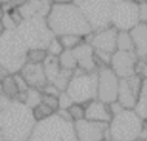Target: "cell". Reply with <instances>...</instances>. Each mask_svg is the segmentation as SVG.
Returning <instances> with one entry per match:
<instances>
[{
	"instance_id": "cell-1",
	"label": "cell",
	"mask_w": 147,
	"mask_h": 141,
	"mask_svg": "<svg viewBox=\"0 0 147 141\" xmlns=\"http://www.w3.org/2000/svg\"><path fill=\"white\" fill-rule=\"evenodd\" d=\"M32 109L17 100L0 94V139L3 141H29L36 126Z\"/></svg>"
},
{
	"instance_id": "cell-2",
	"label": "cell",
	"mask_w": 147,
	"mask_h": 141,
	"mask_svg": "<svg viewBox=\"0 0 147 141\" xmlns=\"http://www.w3.org/2000/svg\"><path fill=\"white\" fill-rule=\"evenodd\" d=\"M45 19L49 30L57 37L78 34L86 38L93 32L83 11L75 2L51 3Z\"/></svg>"
},
{
	"instance_id": "cell-3",
	"label": "cell",
	"mask_w": 147,
	"mask_h": 141,
	"mask_svg": "<svg viewBox=\"0 0 147 141\" xmlns=\"http://www.w3.org/2000/svg\"><path fill=\"white\" fill-rule=\"evenodd\" d=\"M26 50L28 47L16 30H5L0 36V65L9 73L21 70L26 62Z\"/></svg>"
},
{
	"instance_id": "cell-4",
	"label": "cell",
	"mask_w": 147,
	"mask_h": 141,
	"mask_svg": "<svg viewBox=\"0 0 147 141\" xmlns=\"http://www.w3.org/2000/svg\"><path fill=\"white\" fill-rule=\"evenodd\" d=\"M29 141H78L74 123L63 119L57 113L39 120L32 131Z\"/></svg>"
},
{
	"instance_id": "cell-5",
	"label": "cell",
	"mask_w": 147,
	"mask_h": 141,
	"mask_svg": "<svg viewBox=\"0 0 147 141\" xmlns=\"http://www.w3.org/2000/svg\"><path fill=\"white\" fill-rule=\"evenodd\" d=\"M144 119L140 118L133 109H122L115 113L108 123L109 140L133 141L140 138Z\"/></svg>"
},
{
	"instance_id": "cell-6",
	"label": "cell",
	"mask_w": 147,
	"mask_h": 141,
	"mask_svg": "<svg viewBox=\"0 0 147 141\" xmlns=\"http://www.w3.org/2000/svg\"><path fill=\"white\" fill-rule=\"evenodd\" d=\"M15 30L24 41L28 49L29 48L46 49L49 40L54 37L53 32L49 30L46 23L45 17L42 16H32L24 18Z\"/></svg>"
},
{
	"instance_id": "cell-7",
	"label": "cell",
	"mask_w": 147,
	"mask_h": 141,
	"mask_svg": "<svg viewBox=\"0 0 147 141\" xmlns=\"http://www.w3.org/2000/svg\"><path fill=\"white\" fill-rule=\"evenodd\" d=\"M64 91L76 103L85 104L96 99V71L87 72L76 69Z\"/></svg>"
},
{
	"instance_id": "cell-8",
	"label": "cell",
	"mask_w": 147,
	"mask_h": 141,
	"mask_svg": "<svg viewBox=\"0 0 147 141\" xmlns=\"http://www.w3.org/2000/svg\"><path fill=\"white\" fill-rule=\"evenodd\" d=\"M80 8L93 31L110 25L113 0H74Z\"/></svg>"
},
{
	"instance_id": "cell-9",
	"label": "cell",
	"mask_w": 147,
	"mask_h": 141,
	"mask_svg": "<svg viewBox=\"0 0 147 141\" xmlns=\"http://www.w3.org/2000/svg\"><path fill=\"white\" fill-rule=\"evenodd\" d=\"M139 23V10L136 1L123 0L113 3L110 25L118 31H130Z\"/></svg>"
},
{
	"instance_id": "cell-10",
	"label": "cell",
	"mask_w": 147,
	"mask_h": 141,
	"mask_svg": "<svg viewBox=\"0 0 147 141\" xmlns=\"http://www.w3.org/2000/svg\"><path fill=\"white\" fill-rule=\"evenodd\" d=\"M118 83H119V78L110 69L109 65L98 68L96 69V99L108 104L117 101Z\"/></svg>"
},
{
	"instance_id": "cell-11",
	"label": "cell",
	"mask_w": 147,
	"mask_h": 141,
	"mask_svg": "<svg viewBox=\"0 0 147 141\" xmlns=\"http://www.w3.org/2000/svg\"><path fill=\"white\" fill-rule=\"evenodd\" d=\"M74 130L78 141H108V124L93 122L86 118L74 122Z\"/></svg>"
},
{
	"instance_id": "cell-12",
	"label": "cell",
	"mask_w": 147,
	"mask_h": 141,
	"mask_svg": "<svg viewBox=\"0 0 147 141\" xmlns=\"http://www.w3.org/2000/svg\"><path fill=\"white\" fill-rule=\"evenodd\" d=\"M142 83L141 76L134 73L126 78H119L118 91H117V102L125 109H133L140 86Z\"/></svg>"
},
{
	"instance_id": "cell-13",
	"label": "cell",
	"mask_w": 147,
	"mask_h": 141,
	"mask_svg": "<svg viewBox=\"0 0 147 141\" xmlns=\"http://www.w3.org/2000/svg\"><path fill=\"white\" fill-rule=\"evenodd\" d=\"M138 58L134 52L115 50L111 54L109 66L118 78H126L137 73Z\"/></svg>"
},
{
	"instance_id": "cell-14",
	"label": "cell",
	"mask_w": 147,
	"mask_h": 141,
	"mask_svg": "<svg viewBox=\"0 0 147 141\" xmlns=\"http://www.w3.org/2000/svg\"><path fill=\"white\" fill-rule=\"evenodd\" d=\"M118 30L113 25L93 31L85 38L87 42L94 48V50H101L107 53H114L116 50V38Z\"/></svg>"
},
{
	"instance_id": "cell-15",
	"label": "cell",
	"mask_w": 147,
	"mask_h": 141,
	"mask_svg": "<svg viewBox=\"0 0 147 141\" xmlns=\"http://www.w3.org/2000/svg\"><path fill=\"white\" fill-rule=\"evenodd\" d=\"M42 66L47 81L55 85L60 91H64L72 72L62 69L59 63V58L51 55H47V57L42 62Z\"/></svg>"
},
{
	"instance_id": "cell-16",
	"label": "cell",
	"mask_w": 147,
	"mask_h": 141,
	"mask_svg": "<svg viewBox=\"0 0 147 141\" xmlns=\"http://www.w3.org/2000/svg\"><path fill=\"white\" fill-rule=\"evenodd\" d=\"M18 72L31 88L41 91L48 83L44 71L42 63L25 62Z\"/></svg>"
},
{
	"instance_id": "cell-17",
	"label": "cell",
	"mask_w": 147,
	"mask_h": 141,
	"mask_svg": "<svg viewBox=\"0 0 147 141\" xmlns=\"http://www.w3.org/2000/svg\"><path fill=\"white\" fill-rule=\"evenodd\" d=\"M74 57L77 63V69L92 72L96 71L98 66L95 63V56H94V48L91 46L90 42L84 40L82 44H79L77 47L71 49Z\"/></svg>"
},
{
	"instance_id": "cell-18",
	"label": "cell",
	"mask_w": 147,
	"mask_h": 141,
	"mask_svg": "<svg viewBox=\"0 0 147 141\" xmlns=\"http://www.w3.org/2000/svg\"><path fill=\"white\" fill-rule=\"evenodd\" d=\"M84 108H85V118L93 122L108 124L113 117L109 104L98 99H93L90 102L85 103Z\"/></svg>"
},
{
	"instance_id": "cell-19",
	"label": "cell",
	"mask_w": 147,
	"mask_h": 141,
	"mask_svg": "<svg viewBox=\"0 0 147 141\" xmlns=\"http://www.w3.org/2000/svg\"><path fill=\"white\" fill-rule=\"evenodd\" d=\"M133 41V52L138 61H147V24L140 22L130 30Z\"/></svg>"
},
{
	"instance_id": "cell-20",
	"label": "cell",
	"mask_w": 147,
	"mask_h": 141,
	"mask_svg": "<svg viewBox=\"0 0 147 141\" xmlns=\"http://www.w3.org/2000/svg\"><path fill=\"white\" fill-rule=\"evenodd\" d=\"M133 110L140 118H142L144 120L147 119V79L142 78V83H141L140 91L138 93Z\"/></svg>"
},
{
	"instance_id": "cell-21",
	"label": "cell",
	"mask_w": 147,
	"mask_h": 141,
	"mask_svg": "<svg viewBox=\"0 0 147 141\" xmlns=\"http://www.w3.org/2000/svg\"><path fill=\"white\" fill-rule=\"evenodd\" d=\"M0 94L6 96L9 100H17L18 88H17V85H16L13 73L7 75L0 81Z\"/></svg>"
},
{
	"instance_id": "cell-22",
	"label": "cell",
	"mask_w": 147,
	"mask_h": 141,
	"mask_svg": "<svg viewBox=\"0 0 147 141\" xmlns=\"http://www.w3.org/2000/svg\"><path fill=\"white\" fill-rule=\"evenodd\" d=\"M116 50L133 52V41L130 31H118L116 38Z\"/></svg>"
},
{
	"instance_id": "cell-23",
	"label": "cell",
	"mask_w": 147,
	"mask_h": 141,
	"mask_svg": "<svg viewBox=\"0 0 147 141\" xmlns=\"http://www.w3.org/2000/svg\"><path fill=\"white\" fill-rule=\"evenodd\" d=\"M57 58H59V63H60V65H61L62 69L68 70V71H71V72H74L77 69V63H76V60H75L74 54H72L71 50L64 49L59 55Z\"/></svg>"
},
{
	"instance_id": "cell-24",
	"label": "cell",
	"mask_w": 147,
	"mask_h": 141,
	"mask_svg": "<svg viewBox=\"0 0 147 141\" xmlns=\"http://www.w3.org/2000/svg\"><path fill=\"white\" fill-rule=\"evenodd\" d=\"M59 39L64 49L71 50L75 47H77L79 44H82L85 40V37L78 34H63V36H59Z\"/></svg>"
},
{
	"instance_id": "cell-25",
	"label": "cell",
	"mask_w": 147,
	"mask_h": 141,
	"mask_svg": "<svg viewBox=\"0 0 147 141\" xmlns=\"http://www.w3.org/2000/svg\"><path fill=\"white\" fill-rule=\"evenodd\" d=\"M32 113H33V117H34L36 122H39V120H42V119H46V118L51 117L52 115L55 113V111L40 101L38 104H36L32 108Z\"/></svg>"
},
{
	"instance_id": "cell-26",
	"label": "cell",
	"mask_w": 147,
	"mask_h": 141,
	"mask_svg": "<svg viewBox=\"0 0 147 141\" xmlns=\"http://www.w3.org/2000/svg\"><path fill=\"white\" fill-rule=\"evenodd\" d=\"M46 57L47 52L45 48H29L26 50V62L42 63Z\"/></svg>"
},
{
	"instance_id": "cell-27",
	"label": "cell",
	"mask_w": 147,
	"mask_h": 141,
	"mask_svg": "<svg viewBox=\"0 0 147 141\" xmlns=\"http://www.w3.org/2000/svg\"><path fill=\"white\" fill-rule=\"evenodd\" d=\"M63 50H64V48H63V46H62V44H61V41H60V39H59L57 36H54V37L49 40V42H48V45H47V47H46L47 55H51V56H56V57H59V55H60Z\"/></svg>"
},
{
	"instance_id": "cell-28",
	"label": "cell",
	"mask_w": 147,
	"mask_h": 141,
	"mask_svg": "<svg viewBox=\"0 0 147 141\" xmlns=\"http://www.w3.org/2000/svg\"><path fill=\"white\" fill-rule=\"evenodd\" d=\"M67 110H68L72 122L80 120V119L85 118V108H84V104H82V103L74 102Z\"/></svg>"
},
{
	"instance_id": "cell-29",
	"label": "cell",
	"mask_w": 147,
	"mask_h": 141,
	"mask_svg": "<svg viewBox=\"0 0 147 141\" xmlns=\"http://www.w3.org/2000/svg\"><path fill=\"white\" fill-rule=\"evenodd\" d=\"M41 102L45 103L46 105H48L55 112L59 110V100H57L56 95H52V94H47V93L41 92Z\"/></svg>"
},
{
	"instance_id": "cell-30",
	"label": "cell",
	"mask_w": 147,
	"mask_h": 141,
	"mask_svg": "<svg viewBox=\"0 0 147 141\" xmlns=\"http://www.w3.org/2000/svg\"><path fill=\"white\" fill-rule=\"evenodd\" d=\"M57 100H59V109H68L74 103V101L67 94L65 91H61V93L57 96Z\"/></svg>"
},
{
	"instance_id": "cell-31",
	"label": "cell",
	"mask_w": 147,
	"mask_h": 141,
	"mask_svg": "<svg viewBox=\"0 0 147 141\" xmlns=\"http://www.w3.org/2000/svg\"><path fill=\"white\" fill-rule=\"evenodd\" d=\"M138 3V10H139V18L140 22L147 23V3L144 0H140L137 2Z\"/></svg>"
},
{
	"instance_id": "cell-32",
	"label": "cell",
	"mask_w": 147,
	"mask_h": 141,
	"mask_svg": "<svg viewBox=\"0 0 147 141\" xmlns=\"http://www.w3.org/2000/svg\"><path fill=\"white\" fill-rule=\"evenodd\" d=\"M137 73L141 76V78L147 79V61H138Z\"/></svg>"
},
{
	"instance_id": "cell-33",
	"label": "cell",
	"mask_w": 147,
	"mask_h": 141,
	"mask_svg": "<svg viewBox=\"0 0 147 141\" xmlns=\"http://www.w3.org/2000/svg\"><path fill=\"white\" fill-rule=\"evenodd\" d=\"M29 0H9V2L7 3L8 6L10 7H14V8H21L23 7Z\"/></svg>"
},
{
	"instance_id": "cell-34",
	"label": "cell",
	"mask_w": 147,
	"mask_h": 141,
	"mask_svg": "<svg viewBox=\"0 0 147 141\" xmlns=\"http://www.w3.org/2000/svg\"><path fill=\"white\" fill-rule=\"evenodd\" d=\"M52 3H69L74 2V0H51Z\"/></svg>"
},
{
	"instance_id": "cell-35",
	"label": "cell",
	"mask_w": 147,
	"mask_h": 141,
	"mask_svg": "<svg viewBox=\"0 0 147 141\" xmlns=\"http://www.w3.org/2000/svg\"><path fill=\"white\" fill-rule=\"evenodd\" d=\"M2 16H3V10L2 7L0 6V24H2Z\"/></svg>"
},
{
	"instance_id": "cell-36",
	"label": "cell",
	"mask_w": 147,
	"mask_h": 141,
	"mask_svg": "<svg viewBox=\"0 0 147 141\" xmlns=\"http://www.w3.org/2000/svg\"><path fill=\"white\" fill-rule=\"evenodd\" d=\"M9 2V0H0V6L2 7V6H5V5H7Z\"/></svg>"
},
{
	"instance_id": "cell-37",
	"label": "cell",
	"mask_w": 147,
	"mask_h": 141,
	"mask_svg": "<svg viewBox=\"0 0 147 141\" xmlns=\"http://www.w3.org/2000/svg\"><path fill=\"white\" fill-rule=\"evenodd\" d=\"M133 141H145L144 139H141V138H137L136 140H133Z\"/></svg>"
},
{
	"instance_id": "cell-38",
	"label": "cell",
	"mask_w": 147,
	"mask_h": 141,
	"mask_svg": "<svg viewBox=\"0 0 147 141\" xmlns=\"http://www.w3.org/2000/svg\"><path fill=\"white\" fill-rule=\"evenodd\" d=\"M144 1H145V2H146V3H147V0H144Z\"/></svg>"
},
{
	"instance_id": "cell-39",
	"label": "cell",
	"mask_w": 147,
	"mask_h": 141,
	"mask_svg": "<svg viewBox=\"0 0 147 141\" xmlns=\"http://www.w3.org/2000/svg\"><path fill=\"white\" fill-rule=\"evenodd\" d=\"M108 141H115V140H108Z\"/></svg>"
},
{
	"instance_id": "cell-40",
	"label": "cell",
	"mask_w": 147,
	"mask_h": 141,
	"mask_svg": "<svg viewBox=\"0 0 147 141\" xmlns=\"http://www.w3.org/2000/svg\"><path fill=\"white\" fill-rule=\"evenodd\" d=\"M145 141H147V139H146V140H145Z\"/></svg>"
},
{
	"instance_id": "cell-41",
	"label": "cell",
	"mask_w": 147,
	"mask_h": 141,
	"mask_svg": "<svg viewBox=\"0 0 147 141\" xmlns=\"http://www.w3.org/2000/svg\"><path fill=\"white\" fill-rule=\"evenodd\" d=\"M146 24H147V23H146Z\"/></svg>"
}]
</instances>
